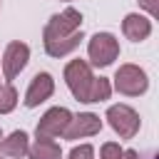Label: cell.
<instances>
[{
	"mask_svg": "<svg viewBox=\"0 0 159 159\" xmlns=\"http://www.w3.org/2000/svg\"><path fill=\"white\" fill-rule=\"evenodd\" d=\"M99 129H102V119L97 114H92V112H82V114H77V117L70 119V124L62 132V137L70 139V142H75V139H84V137L99 134Z\"/></svg>",
	"mask_w": 159,
	"mask_h": 159,
	"instance_id": "ba28073f",
	"label": "cell"
},
{
	"mask_svg": "<svg viewBox=\"0 0 159 159\" xmlns=\"http://www.w3.org/2000/svg\"><path fill=\"white\" fill-rule=\"evenodd\" d=\"M0 139H2V132H0Z\"/></svg>",
	"mask_w": 159,
	"mask_h": 159,
	"instance_id": "44dd1931",
	"label": "cell"
},
{
	"mask_svg": "<svg viewBox=\"0 0 159 159\" xmlns=\"http://www.w3.org/2000/svg\"><path fill=\"white\" fill-rule=\"evenodd\" d=\"M107 122H109V127H112L122 139L137 137V132H139V127H142L139 114H137L129 104H112V107L107 109Z\"/></svg>",
	"mask_w": 159,
	"mask_h": 159,
	"instance_id": "5b68a950",
	"label": "cell"
},
{
	"mask_svg": "<svg viewBox=\"0 0 159 159\" xmlns=\"http://www.w3.org/2000/svg\"><path fill=\"white\" fill-rule=\"evenodd\" d=\"M149 159H157V154H149Z\"/></svg>",
	"mask_w": 159,
	"mask_h": 159,
	"instance_id": "ffe728a7",
	"label": "cell"
},
{
	"mask_svg": "<svg viewBox=\"0 0 159 159\" xmlns=\"http://www.w3.org/2000/svg\"><path fill=\"white\" fill-rule=\"evenodd\" d=\"M52 92H55V80H52V75H50V72H37V75L32 77L27 92H25V107L32 109V107L42 104L45 99L52 97Z\"/></svg>",
	"mask_w": 159,
	"mask_h": 159,
	"instance_id": "9c48e42d",
	"label": "cell"
},
{
	"mask_svg": "<svg viewBox=\"0 0 159 159\" xmlns=\"http://www.w3.org/2000/svg\"><path fill=\"white\" fill-rule=\"evenodd\" d=\"M82 40H84V35H82V30H77L75 35H70V37H65V40L47 42V45H45V52H47L50 57H65V55H70L72 50H77Z\"/></svg>",
	"mask_w": 159,
	"mask_h": 159,
	"instance_id": "4fadbf2b",
	"label": "cell"
},
{
	"mask_svg": "<svg viewBox=\"0 0 159 159\" xmlns=\"http://www.w3.org/2000/svg\"><path fill=\"white\" fill-rule=\"evenodd\" d=\"M122 32H124L127 40L142 42V40H147V37L152 35V20L144 17V15H139V12H129V15L122 20Z\"/></svg>",
	"mask_w": 159,
	"mask_h": 159,
	"instance_id": "30bf717a",
	"label": "cell"
},
{
	"mask_svg": "<svg viewBox=\"0 0 159 159\" xmlns=\"http://www.w3.org/2000/svg\"><path fill=\"white\" fill-rule=\"evenodd\" d=\"M77 30H82V12L75 10V7H65L62 12L52 15L42 30V40L45 45L47 42H55V40H65L70 35H75Z\"/></svg>",
	"mask_w": 159,
	"mask_h": 159,
	"instance_id": "7a4b0ae2",
	"label": "cell"
},
{
	"mask_svg": "<svg viewBox=\"0 0 159 159\" xmlns=\"http://www.w3.org/2000/svg\"><path fill=\"white\" fill-rule=\"evenodd\" d=\"M27 157L30 159H62V149L55 139H42L37 137L35 144L27 149Z\"/></svg>",
	"mask_w": 159,
	"mask_h": 159,
	"instance_id": "7c38bea8",
	"label": "cell"
},
{
	"mask_svg": "<svg viewBox=\"0 0 159 159\" xmlns=\"http://www.w3.org/2000/svg\"><path fill=\"white\" fill-rule=\"evenodd\" d=\"M70 119H72V112H70V109H65V107H52V109H47V112L42 114V119L37 122L35 134L42 137V139L62 137V132L67 129Z\"/></svg>",
	"mask_w": 159,
	"mask_h": 159,
	"instance_id": "8992f818",
	"label": "cell"
},
{
	"mask_svg": "<svg viewBox=\"0 0 159 159\" xmlns=\"http://www.w3.org/2000/svg\"><path fill=\"white\" fill-rule=\"evenodd\" d=\"M114 89L127 97H139L149 89L147 72L137 65H119L114 72Z\"/></svg>",
	"mask_w": 159,
	"mask_h": 159,
	"instance_id": "3957f363",
	"label": "cell"
},
{
	"mask_svg": "<svg viewBox=\"0 0 159 159\" xmlns=\"http://www.w3.org/2000/svg\"><path fill=\"white\" fill-rule=\"evenodd\" d=\"M65 82H67L70 92L75 94V99L89 102L92 84H94L92 65H89L87 60H70V62L65 65Z\"/></svg>",
	"mask_w": 159,
	"mask_h": 159,
	"instance_id": "6da1fadb",
	"label": "cell"
},
{
	"mask_svg": "<svg viewBox=\"0 0 159 159\" xmlns=\"http://www.w3.org/2000/svg\"><path fill=\"white\" fill-rule=\"evenodd\" d=\"M27 60H30V47L25 45V42H10L7 47H5V52H2V77L7 80V82H12L22 70H25V65H27Z\"/></svg>",
	"mask_w": 159,
	"mask_h": 159,
	"instance_id": "52a82bcc",
	"label": "cell"
},
{
	"mask_svg": "<svg viewBox=\"0 0 159 159\" xmlns=\"http://www.w3.org/2000/svg\"><path fill=\"white\" fill-rule=\"evenodd\" d=\"M0 87H2V82H0Z\"/></svg>",
	"mask_w": 159,
	"mask_h": 159,
	"instance_id": "603a6c76",
	"label": "cell"
},
{
	"mask_svg": "<svg viewBox=\"0 0 159 159\" xmlns=\"http://www.w3.org/2000/svg\"><path fill=\"white\" fill-rule=\"evenodd\" d=\"M0 159H2V157H0Z\"/></svg>",
	"mask_w": 159,
	"mask_h": 159,
	"instance_id": "cb8c5ba5",
	"label": "cell"
},
{
	"mask_svg": "<svg viewBox=\"0 0 159 159\" xmlns=\"http://www.w3.org/2000/svg\"><path fill=\"white\" fill-rule=\"evenodd\" d=\"M15 104H17V89L7 82V84H2V87H0V114L12 112V109H15Z\"/></svg>",
	"mask_w": 159,
	"mask_h": 159,
	"instance_id": "5bb4252c",
	"label": "cell"
},
{
	"mask_svg": "<svg viewBox=\"0 0 159 159\" xmlns=\"http://www.w3.org/2000/svg\"><path fill=\"white\" fill-rule=\"evenodd\" d=\"M122 159H139V152L137 149H124L122 152Z\"/></svg>",
	"mask_w": 159,
	"mask_h": 159,
	"instance_id": "d6986e66",
	"label": "cell"
},
{
	"mask_svg": "<svg viewBox=\"0 0 159 159\" xmlns=\"http://www.w3.org/2000/svg\"><path fill=\"white\" fill-rule=\"evenodd\" d=\"M67 159H94V149H92L89 144H80V147H75V149L70 152Z\"/></svg>",
	"mask_w": 159,
	"mask_h": 159,
	"instance_id": "e0dca14e",
	"label": "cell"
},
{
	"mask_svg": "<svg viewBox=\"0 0 159 159\" xmlns=\"http://www.w3.org/2000/svg\"><path fill=\"white\" fill-rule=\"evenodd\" d=\"M139 5H142L152 17H157V15H159V0H139Z\"/></svg>",
	"mask_w": 159,
	"mask_h": 159,
	"instance_id": "ac0fdd59",
	"label": "cell"
},
{
	"mask_svg": "<svg viewBox=\"0 0 159 159\" xmlns=\"http://www.w3.org/2000/svg\"><path fill=\"white\" fill-rule=\"evenodd\" d=\"M27 149H30V137L22 129H15L10 137L0 139V152L7 159H22V157H27Z\"/></svg>",
	"mask_w": 159,
	"mask_h": 159,
	"instance_id": "8fae6325",
	"label": "cell"
},
{
	"mask_svg": "<svg viewBox=\"0 0 159 159\" xmlns=\"http://www.w3.org/2000/svg\"><path fill=\"white\" fill-rule=\"evenodd\" d=\"M87 55H89V65L107 67L119 57V40L112 32H97V35L89 37Z\"/></svg>",
	"mask_w": 159,
	"mask_h": 159,
	"instance_id": "277c9868",
	"label": "cell"
},
{
	"mask_svg": "<svg viewBox=\"0 0 159 159\" xmlns=\"http://www.w3.org/2000/svg\"><path fill=\"white\" fill-rule=\"evenodd\" d=\"M65 2H70V0H65Z\"/></svg>",
	"mask_w": 159,
	"mask_h": 159,
	"instance_id": "7402d4cb",
	"label": "cell"
},
{
	"mask_svg": "<svg viewBox=\"0 0 159 159\" xmlns=\"http://www.w3.org/2000/svg\"><path fill=\"white\" fill-rule=\"evenodd\" d=\"M122 147L117 142H104L102 149H99V159H122Z\"/></svg>",
	"mask_w": 159,
	"mask_h": 159,
	"instance_id": "2e32d148",
	"label": "cell"
},
{
	"mask_svg": "<svg viewBox=\"0 0 159 159\" xmlns=\"http://www.w3.org/2000/svg\"><path fill=\"white\" fill-rule=\"evenodd\" d=\"M109 94H112V84H109V80H107V77H94L89 102H104V99H109Z\"/></svg>",
	"mask_w": 159,
	"mask_h": 159,
	"instance_id": "9a60e30c",
	"label": "cell"
}]
</instances>
